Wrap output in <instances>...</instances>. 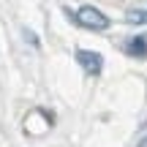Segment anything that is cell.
Wrapping results in <instances>:
<instances>
[{
  "mask_svg": "<svg viewBox=\"0 0 147 147\" xmlns=\"http://www.w3.org/2000/svg\"><path fill=\"white\" fill-rule=\"evenodd\" d=\"M136 147H147V136H144V139H142V142H139Z\"/></svg>",
  "mask_w": 147,
  "mask_h": 147,
  "instance_id": "5b68a950",
  "label": "cell"
},
{
  "mask_svg": "<svg viewBox=\"0 0 147 147\" xmlns=\"http://www.w3.org/2000/svg\"><path fill=\"white\" fill-rule=\"evenodd\" d=\"M125 52L131 57H147V36H134L125 44Z\"/></svg>",
  "mask_w": 147,
  "mask_h": 147,
  "instance_id": "3957f363",
  "label": "cell"
},
{
  "mask_svg": "<svg viewBox=\"0 0 147 147\" xmlns=\"http://www.w3.org/2000/svg\"><path fill=\"white\" fill-rule=\"evenodd\" d=\"M74 19L82 27H87V30H106V27L112 25V19L104 11H98L95 5H79V8L74 11Z\"/></svg>",
  "mask_w": 147,
  "mask_h": 147,
  "instance_id": "6da1fadb",
  "label": "cell"
},
{
  "mask_svg": "<svg viewBox=\"0 0 147 147\" xmlns=\"http://www.w3.org/2000/svg\"><path fill=\"white\" fill-rule=\"evenodd\" d=\"M76 63L82 65V71L90 74V76H98V74L104 71V57H101L98 52H93V49H76Z\"/></svg>",
  "mask_w": 147,
  "mask_h": 147,
  "instance_id": "7a4b0ae2",
  "label": "cell"
},
{
  "mask_svg": "<svg viewBox=\"0 0 147 147\" xmlns=\"http://www.w3.org/2000/svg\"><path fill=\"white\" fill-rule=\"evenodd\" d=\"M125 22H131V25H147V8H131L125 14Z\"/></svg>",
  "mask_w": 147,
  "mask_h": 147,
  "instance_id": "277c9868",
  "label": "cell"
}]
</instances>
